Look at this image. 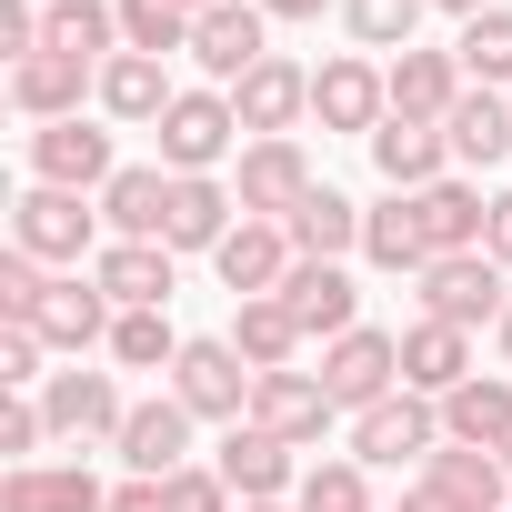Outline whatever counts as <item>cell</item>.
Wrapping results in <instances>:
<instances>
[{
  "label": "cell",
  "mask_w": 512,
  "mask_h": 512,
  "mask_svg": "<svg viewBox=\"0 0 512 512\" xmlns=\"http://www.w3.org/2000/svg\"><path fill=\"white\" fill-rule=\"evenodd\" d=\"M101 201L91 191H51V181H31L21 201H11V251H31V262H61V272H91L101 262Z\"/></svg>",
  "instance_id": "1"
},
{
  "label": "cell",
  "mask_w": 512,
  "mask_h": 512,
  "mask_svg": "<svg viewBox=\"0 0 512 512\" xmlns=\"http://www.w3.org/2000/svg\"><path fill=\"white\" fill-rule=\"evenodd\" d=\"M241 151V111H231V91H181L171 111H161V171L171 181H211L221 161Z\"/></svg>",
  "instance_id": "2"
},
{
  "label": "cell",
  "mask_w": 512,
  "mask_h": 512,
  "mask_svg": "<svg viewBox=\"0 0 512 512\" xmlns=\"http://www.w3.org/2000/svg\"><path fill=\"white\" fill-rule=\"evenodd\" d=\"M512 312V272L492 251H442L422 272V322H452V332H492Z\"/></svg>",
  "instance_id": "3"
},
{
  "label": "cell",
  "mask_w": 512,
  "mask_h": 512,
  "mask_svg": "<svg viewBox=\"0 0 512 512\" xmlns=\"http://www.w3.org/2000/svg\"><path fill=\"white\" fill-rule=\"evenodd\" d=\"M432 452H442V402L392 392V402L352 412V462L362 472H402V462H432Z\"/></svg>",
  "instance_id": "4"
},
{
  "label": "cell",
  "mask_w": 512,
  "mask_h": 512,
  "mask_svg": "<svg viewBox=\"0 0 512 512\" xmlns=\"http://www.w3.org/2000/svg\"><path fill=\"white\" fill-rule=\"evenodd\" d=\"M191 61H201L211 91H241L251 71L272 61V21H262V0H221V11H201V21H191Z\"/></svg>",
  "instance_id": "5"
},
{
  "label": "cell",
  "mask_w": 512,
  "mask_h": 512,
  "mask_svg": "<svg viewBox=\"0 0 512 512\" xmlns=\"http://www.w3.org/2000/svg\"><path fill=\"white\" fill-rule=\"evenodd\" d=\"M251 372L231 342H181V362H171V402L191 412V422H251Z\"/></svg>",
  "instance_id": "6"
},
{
  "label": "cell",
  "mask_w": 512,
  "mask_h": 512,
  "mask_svg": "<svg viewBox=\"0 0 512 512\" xmlns=\"http://www.w3.org/2000/svg\"><path fill=\"white\" fill-rule=\"evenodd\" d=\"M312 121H322V131H362V141H372V131L392 121V71H382L372 51L322 61V71H312Z\"/></svg>",
  "instance_id": "7"
},
{
  "label": "cell",
  "mask_w": 512,
  "mask_h": 512,
  "mask_svg": "<svg viewBox=\"0 0 512 512\" xmlns=\"http://www.w3.org/2000/svg\"><path fill=\"white\" fill-rule=\"evenodd\" d=\"M322 392L342 402V412H372V402H392L402 392V332H342V342H322Z\"/></svg>",
  "instance_id": "8"
},
{
  "label": "cell",
  "mask_w": 512,
  "mask_h": 512,
  "mask_svg": "<svg viewBox=\"0 0 512 512\" xmlns=\"http://www.w3.org/2000/svg\"><path fill=\"white\" fill-rule=\"evenodd\" d=\"M241 221H292L312 191H322V171H312V151L302 141H241Z\"/></svg>",
  "instance_id": "9"
},
{
  "label": "cell",
  "mask_w": 512,
  "mask_h": 512,
  "mask_svg": "<svg viewBox=\"0 0 512 512\" xmlns=\"http://www.w3.org/2000/svg\"><path fill=\"white\" fill-rule=\"evenodd\" d=\"M111 131L101 121H41L31 131V181H51V191H111Z\"/></svg>",
  "instance_id": "10"
},
{
  "label": "cell",
  "mask_w": 512,
  "mask_h": 512,
  "mask_svg": "<svg viewBox=\"0 0 512 512\" xmlns=\"http://www.w3.org/2000/svg\"><path fill=\"white\" fill-rule=\"evenodd\" d=\"M292 262H302V251H292V231H282V221H231V241L211 251V272H221V292H231V302L282 292V282H292Z\"/></svg>",
  "instance_id": "11"
},
{
  "label": "cell",
  "mask_w": 512,
  "mask_h": 512,
  "mask_svg": "<svg viewBox=\"0 0 512 512\" xmlns=\"http://www.w3.org/2000/svg\"><path fill=\"white\" fill-rule=\"evenodd\" d=\"M41 412H51L61 442H121V422H131V402H121L111 372H51L41 382Z\"/></svg>",
  "instance_id": "12"
},
{
  "label": "cell",
  "mask_w": 512,
  "mask_h": 512,
  "mask_svg": "<svg viewBox=\"0 0 512 512\" xmlns=\"http://www.w3.org/2000/svg\"><path fill=\"white\" fill-rule=\"evenodd\" d=\"M211 472H221L241 502H282V492H302V462H292V442H282V432H262V422H231Z\"/></svg>",
  "instance_id": "13"
},
{
  "label": "cell",
  "mask_w": 512,
  "mask_h": 512,
  "mask_svg": "<svg viewBox=\"0 0 512 512\" xmlns=\"http://www.w3.org/2000/svg\"><path fill=\"white\" fill-rule=\"evenodd\" d=\"M171 262H181L171 241H101L91 282L111 292V312H171Z\"/></svg>",
  "instance_id": "14"
},
{
  "label": "cell",
  "mask_w": 512,
  "mask_h": 512,
  "mask_svg": "<svg viewBox=\"0 0 512 512\" xmlns=\"http://www.w3.org/2000/svg\"><path fill=\"white\" fill-rule=\"evenodd\" d=\"M111 292L91 282V272H61L51 292H41V312H31V332L51 342V352H91V342H111Z\"/></svg>",
  "instance_id": "15"
},
{
  "label": "cell",
  "mask_w": 512,
  "mask_h": 512,
  "mask_svg": "<svg viewBox=\"0 0 512 512\" xmlns=\"http://www.w3.org/2000/svg\"><path fill=\"white\" fill-rule=\"evenodd\" d=\"M141 482H171V472H191V412L161 392V402H131V422H121V442H111Z\"/></svg>",
  "instance_id": "16"
},
{
  "label": "cell",
  "mask_w": 512,
  "mask_h": 512,
  "mask_svg": "<svg viewBox=\"0 0 512 512\" xmlns=\"http://www.w3.org/2000/svg\"><path fill=\"white\" fill-rule=\"evenodd\" d=\"M231 111H241V131H251V141H292V121L312 111V71L272 51L262 71H251V81L231 91Z\"/></svg>",
  "instance_id": "17"
},
{
  "label": "cell",
  "mask_w": 512,
  "mask_h": 512,
  "mask_svg": "<svg viewBox=\"0 0 512 512\" xmlns=\"http://www.w3.org/2000/svg\"><path fill=\"white\" fill-rule=\"evenodd\" d=\"M342 402L322 392V372H262V382H251V422H262V432H282L292 452L302 442H322V422H332Z\"/></svg>",
  "instance_id": "18"
},
{
  "label": "cell",
  "mask_w": 512,
  "mask_h": 512,
  "mask_svg": "<svg viewBox=\"0 0 512 512\" xmlns=\"http://www.w3.org/2000/svg\"><path fill=\"white\" fill-rule=\"evenodd\" d=\"M81 91H101V71H81V61H61V51H31V61H11V111L41 131V121H81Z\"/></svg>",
  "instance_id": "19"
},
{
  "label": "cell",
  "mask_w": 512,
  "mask_h": 512,
  "mask_svg": "<svg viewBox=\"0 0 512 512\" xmlns=\"http://www.w3.org/2000/svg\"><path fill=\"white\" fill-rule=\"evenodd\" d=\"M372 171L392 181V191H432V181H452V141H442V121H382L372 131Z\"/></svg>",
  "instance_id": "20"
},
{
  "label": "cell",
  "mask_w": 512,
  "mask_h": 512,
  "mask_svg": "<svg viewBox=\"0 0 512 512\" xmlns=\"http://www.w3.org/2000/svg\"><path fill=\"white\" fill-rule=\"evenodd\" d=\"M171 171L161 161H121L111 171V191H101V221H111V241H161L171 231Z\"/></svg>",
  "instance_id": "21"
},
{
  "label": "cell",
  "mask_w": 512,
  "mask_h": 512,
  "mask_svg": "<svg viewBox=\"0 0 512 512\" xmlns=\"http://www.w3.org/2000/svg\"><path fill=\"white\" fill-rule=\"evenodd\" d=\"M282 302H292V322H302L312 342H342V332H362V292H352V272H342V262H292Z\"/></svg>",
  "instance_id": "22"
},
{
  "label": "cell",
  "mask_w": 512,
  "mask_h": 512,
  "mask_svg": "<svg viewBox=\"0 0 512 512\" xmlns=\"http://www.w3.org/2000/svg\"><path fill=\"white\" fill-rule=\"evenodd\" d=\"M0 512H111V492L91 462H21L0 482Z\"/></svg>",
  "instance_id": "23"
},
{
  "label": "cell",
  "mask_w": 512,
  "mask_h": 512,
  "mask_svg": "<svg viewBox=\"0 0 512 512\" xmlns=\"http://www.w3.org/2000/svg\"><path fill=\"white\" fill-rule=\"evenodd\" d=\"M462 382H472V332H452V322H412V332H402V392L452 402Z\"/></svg>",
  "instance_id": "24"
},
{
  "label": "cell",
  "mask_w": 512,
  "mask_h": 512,
  "mask_svg": "<svg viewBox=\"0 0 512 512\" xmlns=\"http://www.w3.org/2000/svg\"><path fill=\"white\" fill-rule=\"evenodd\" d=\"M111 121H131V131H161V111L181 101L171 91V61H151V51H121L111 71H101V91H91Z\"/></svg>",
  "instance_id": "25"
},
{
  "label": "cell",
  "mask_w": 512,
  "mask_h": 512,
  "mask_svg": "<svg viewBox=\"0 0 512 512\" xmlns=\"http://www.w3.org/2000/svg\"><path fill=\"white\" fill-rule=\"evenodd\" d=\"M221 342H231L251 372H292V352H302L312 332L292 322V302H282V292H262V302H231V332H221Z\"/></svg>",
  "instance_id": "26"
},
{
  "label": "cell",
  "mask_w": 512,
  "mask_h": 512,
  "mask_svg": "<svg viewBox=\"0 0 512 512\" xmlns=\"http://www.w3.org/2000/svg\"><path fill=\"white\" fill-rule=\"evenodd\" d=\"M412 221H422L432 262H442V251H482V231H492V201H482L472 181H432V191H412Z\"/></svg>",
  "instance_id": "27"
},
{
  "label": "cell",
  "mask_w": 512,
  "mask_h": 512,
  "mask_svg": "<svg viewBox=\"0 0 512 512\" xmlns=\"http://www.w3.org/2000/svg\"><path fill=\"white\" fill-rule=\"evenodd\" d=\"M462 91H472V81H462L452 51H402V61H392V111H402V121H452Z\"/></svg>",
  "instance_id": "28"
},
{
  "label": "cell",
  "mask_w": 512,
  "mask_h": 512,
  "mask_svg": "<svg viewBox=\"0 0 512 512\" xmlns=\"http://www.w3.org/2000/svg\"><path fill=\"white\" fill-rule=\"evenodd\" d=\"M231 211H241V191H231L221 171H211V181H181L161 241H171V251H221V241H231Z\"/></svg>",
  "instance_id": "29"
},
{
  "label": "cell",
  "mask_w": 512,
  "mask_h": 512,
  "mask_svg": "<svg viewBox=\"0 0 512 512\" xmlns=\"http://www.w3.org/2000/svg\"><path fill=\"white\" fill-rule=\"evenodd\" d=\"M442 141H452V161L492 171V161L512 151V91H462V101H452V121H442Z\"/></svg>",
  "instance_id": "30"
},
{
  "label": "cell",
  "mask_w": 512,
  "mask_h": 512,
  "mask_svg": "<svg viewBox=\"0 0 512 512\" xmlns=\"http://www.w3.org/2000/svg\"><path fill=\"white\" fill-rule=\"evenodd\" d=\"M422 482H442L462 512H502V492H512V472H502V452H482V442H442L432 462H422Z\"/></svg>",
  "instance_id": "31"
},
{
  "label": "cell",
  "mask_w": 512,
  "mask_h": 512,
  "mask_svg": "<svg viewBox=\"0 0 512 512\" xmlns=\"http://www.w3.org/2000/svg\"><path fill=\"white\" fill-rule=\"evenodd\" d=\"M362 262L372 272H432V241H422V221H412V191H392L382 211H362Z\"/></svg>",
  "instance_id": "32"
},
{
  "label": "cell",
  "mask_w": 512,
  "mask_h": 512,
  "mask_svg": "<svg viewBox=\"0 0 512 512\" xmlns=\"http://www.w3.org/2000/svg\"><path fill=\"white\" fill-rule=\"evenodd\" d=\"M282 231H292V251H302V262H342V251H362V201H342V191L322 181V191H312Z\"/></svg>",
  "instance_id": "33"
},
{
  "label": "cell",
  "mask_w": 512,
  "mask_h": 512,
  "mask_svg": "<svg viewBox=\"0 0 512 512\" xmlns=\"http://www.w3.org/2000/svg\"><path fill=\"white\" fill-rule=\"evenodd\" d=\"M502 432H512V382H502V372H472V382L442 402V442H482V452H492Z\"/></svg>",
  "instance_id": "34"
},
{
  "label": "cell",
  "mask_w": 512,
  "mask_h": 512,
  "mask_svg": "<svg viewBox=\"0 0 512 512\" xmlns=\"http://www.w3.org/2000/svg\"><path fill=\"white\" fill-rule=\"evenodd\" d=\"M452 61H462V81H472V91H512V11H482V21H462Z\"/></svg>",
  "instance_id": "35"
},
{
  "label": "cell",
  "mask_w": 512,
  "mask_h": 512,
  "mask_svg": "<svg viewBox=\"0 0 512 512\" xmlns=\"http://www.w3.org/2000/svg\"><path fill=\"white\" fill-rule=\"evenodd\" d=\"M111 11H121V51H151V61L191 51V11L181 0H111Z\"/></svg>",
  "instance_id": "36"
},
{
  "label": "cell",
  "mask_w": 512,
  "mask_h": 512,
  "mask_svg": "<svg viewBox=\"0 0 512 512\" xmlns=\"http://www.w3.org/2000/svg\"><path fill=\"white\" fill-rule=\"evenodd\" d=\"M111 362H121V372H171V362H181L171 312H121V322H111Z\"/></svg>",
  "instance_id": "37"
},
{
  "label": "cell",
  "mask_w": 512,
  "mask_h": 512,
  "mask_svg": "<svg viewBox=\"0 0 512 512\" xmlns=\"http://www.w3.org/2000/svg\"><path fill=\"white\" fill-rule=\"evenodd\" d=\"M422 11H432V0H342V31H352L362 51H412Z\"/></svg>",
  "instance_id": "38"
},
{
  "label": "cell",
  "mask_w": 512,
  "mask_h": 512,
  "mask_svg": "<svg viewBox=\"0 0 512 512\" xmlns=\"http://www.w3.org/2000/svg\"><path fill=\"white\" fill-rule=\"evenodd\" d=\"M292 512H372V472L362 462H312L302 492H292Z\"/></svg>",
  "instance_id": "39"
},
{
  "label": "cell",
  "mask_w": 512,
  "mask_h": 512,
  "mask_svg": "<svg viewBox=\"0 0 512 512\" xmlns=\"http://www.w3.org/2000/svg\"><path fill=\"white\" fill-rule=\"evenodd\" d=\"M41 362H51V342H41L31 322H0V392H41V382H51Z\"/></svg>",
  "instance_id": "40"
},
{
  "label": "cell",
  "mask_w": 512,
  "mask_h": 512,
  "mask_svg": "<svg viewBox=\"0 0 512 512\" xmlns=\"http://www.w3.org/2000/svg\"><path fill=\"white\" fill-rule=\"evenodd\" d=\"M51 292V262H31V251H0V322H31Z\"/></svg>",
  "instance_id": "41"
},
{
  "label": "cell",
  "mask_w": 512,
  "mask_h": 512,
  "mask_svg": "<svg viewBox=\"0 0 512 512\" xmlns=\"http://www.w3.org/2000/svg\"><path fill=\"white\" fill-rule=\"evenodd\" d=\"M41 442H51V412H41V392H11V402H0V452H11V472H21Z\"/></svg>",
  "instance_id": "42"
},
{
  "label": "cell",
  "mask_w": 512,
  "mask_h": 512,
  "mask_svg": "<svg viewBox=\"0 0 512 512\" xmlns=\"http://www.w3.org/2000/svg\"><path fill=\"white\" fill-rule=\"evenodd\" d=\"M161 512H231V482H221L211 462H191V472L161 482Z\"/></svg>",
  "instance_id": "43"
},
{
  "label": "cell",
  "mask_w": 512,
  "mask_h": 512,
  "mask_svg": "<svg viewBox=\"0 0 512 512\" xmlns=\"http://www.w3.org/2000/svg\"><path fill=\"white\" fill-rule=\"evenodd\" d=\"M482 251H492V262L512 272V191H492V231H482Z\"/></svg>",
  "instance_id": "44"
},
{
  "label": "cell",
  "mask_w": 512,
  "mask_h": 512,
  "mask_svg": "<svg viewBox=\"0 0 512 512\" xmlns=\"http://www.w3.org/2000/svg\"><path fill=\"white\" fill-rule=\"evenodd\" d=\"M392 512H462V502H452L442 482H402V502H392Z\"/></svg>",
  "instance_id": "45"
},
{
  "label": "cell",
  "mask_w": 512,
  "mask_h": 512,
  "mask_svg": "<svg viewBox=\"0 0 512 512\" xmlns=\"http://www.w3.org/2000/svg\"><path fill=\"white\" fill-rule=\"evenodd\" d=\"M111 512H161V482H141V472H131V482L111 492Z\"/></svg>",
  "instance_id": "46"
},
{
  "label": "cell",
  "mask_w": 512,
  "mask_h": 512,
  "mask_svg": "<svg viewBox=\"0 0 512 512\" xmlns=\"http://www.w3.org/2000/svg\"><path fill=\"white\" fill-rule=\"evenodd\" d=\"M322 11H342V0H262V21H322Z\"/></svg>",
  "instance_id": "47"
},
{
  "label": "cell",
  "mask_w": 512,
  "mask_h": 512,
  "mask_svg": "<svg viewBox=\"0 0 512 512\" xmlns=\"http://www.w3.org/2000/svg\"><path fill=\"white\" fill-rule=\"evenodd\" d=\"M432 11H452V21H482V11H492V0H432Z\"/></svg>",
  "instance_id": "48"
},
{
  "label": "cell",
  "mask_w": 512,
  "mask_h": 512,
  "mask_svg": "<svg viewBox=\"0 0 512 512\" xmlns=\"http://www.w3.org/2000/svg\"><path fill=\"white\" fill-rule=\"evenodd\" d=\"M492 352H502V372H512V312H502V322H492Z\"/></svg>",
  "instance_id": "49"
},
{
  "label": "cell",
  "mask_w": 512,
  "mask_h": 512,
  "mask_svg": "<svg viewBox=\"0 0 512 512\" xmlns=\"http://www.w3.org/2000/svg\"><path fill=\"white\" fill-rule=\"evenodd\" d=\"M181 11H191V21H201V11H221V0H181Z\"/></svg>",
  "instance_id": "50"
},
{
  "label": "cell",
  "mask_w": 512,
  "mask_h": 512,
  "mask_svg": "<svg viewBox=\"0 0 512 512\" xmlns=\"http://www.w3.org/2000/svg\"><path fill=\"white\" fill-rule=\"evenodd\" d=\"M241 512H292V502H241Z\"/></svg>",
  "instance_id": "51"
},
{
  "label": "cell",
  "mask_w": 512,
  "mask_h": 512,
  "mask_svg": "<svg viewBox=\"0 0 512 512\" xmlns=\"http://www.w3.org/2000/svg\"><path fill=\"white\" fill-rule=\"evenodd\" d=\"M492 452H502V472H512V432H502V442H492Z\"/></svg>",
  "instance_id": "52"
}]
</instances>
